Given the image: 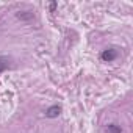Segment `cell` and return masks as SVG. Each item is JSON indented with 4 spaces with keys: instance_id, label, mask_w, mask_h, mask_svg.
<instances>
[{
    "instance_id": "3957f363",
    "label": "cell",
    "mask_w": 133,
    "mask_h": 133,
    "mask_svg": "<svg viewBox=\"0 0 133 133\" xmlns=\"http://www.w3.org/2000/svg\"><path fill=\"white\" fill-rule=\"evenodd\" d=\"M8 68H10V58L0 56V74H2L3 71H6Z\"/></svg>"
},
{
    "instance_id": "7a4b0ae2",
    "label": "cell",
    "mask_w": 133,
    "mask_h": 133,
    "mask_svg": "<svg viewBox=\"0 0 133 133\" xmlns=\"http://www.w3.org/2000/svg\"><path fill=\"white\" fill-rule=\"evenodd\" d=\"M59 114H61V107H59V105H52V107L47 108V111H45V116L50 117V119L58 117Z\"/></svg>"
},
{
    "instance_id": "6da1fadb",
    "label": "cell",
    "mask_w": 133,
    "mask_h": 133,
    "mask_svg": "<svg viewBox=\"0 0 133 133\" xmlns=\"http://www.w3.org/2000/svg\"><path fill=\"white\" fill-rule=\"evenodd\" d=\"M117 58V50H114V49H107V50H103L102 52V59L103 61H114Z\"/></svg>"
},
{
    "instance_id": "277c9868",
    "label": "cell",
    "mask_w": 133,
    "mask_h": 133,
    "mask_svg": "<svg viewBox=\"0 0 133 133\" xmlns=\"http://www.w3.org/2000/svg\"><path fill=\"white\" fill-rule=\"evenodd\" d=\"M105 130H107V133H121V127H119V125H116V124L108 125Z\"/></svg>"
}]
</instances>
